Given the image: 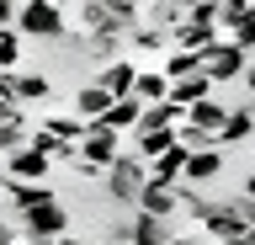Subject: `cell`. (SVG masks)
Masks as SVG:
<instances>
[{
	"mask_svg": "<svg viewBox=\"0 0 255 245\" xmlns=\"http://www.w3.org/2000/svg\"><path fill=\"white\" fill-rule=\"evenodd\" d=\"M186 11H191V5H181V0H149V5H143V27L175 37L181 27H186Z\"/></svg>",
	"mask_w": 255,
	"mask_h": 245,
	"instance_id": "obj_12",
	"label": "cell"
},
{
	"mask_svg": "<svg viewBox=\"0 0 255 245\" xmlns=\"http://www.w3.org/2000/svg\"><path fill=\"white\" fill-rule=\"evenodd\" d=\"M245 240H250V245H255V229H250V235H245Z\"/></svg>",
	"mask_w": 255,
	"mask_h": 245,
	"instance_id": "obj_42",
	"label": "cell"
},
{
	"mask_svg": "<svg viewBox=\"0 0 255 245\" xmlns=\"http://www.w3.org/2000/svg\"><path fill=\"white\" fill-rule=\"evenodd\" d=\"M133 213H154V219H175L181 213V187H170V181H143V197H138V208Z\"/></svg>",
	"mask_w": 255,
	"mask_h": 245,
	"instance_id": "obj_9",
	"label": "cell"
},
{
	"mask_svg": "<svg viewBox=\"0 0 255 245\" xmlns=\"http://www.w3.org/2000/svg\"><path fill=\"white\" fill-rule=\"evenodd\" d=\"M16 229H21V240H64V235H69V208L53 197V203H43V208L21 213Z\"/></svg>",
	"mask_w": 255,
	"mask_h": 245,
	"instance_id": "obj_4",
	"label": "cell"
},
{
	"mask_svg": "<svg viewBox=\"0 0 255 245\" xmlns=\"http://www.w3.org/2000/svg\"><path fill=\"white\" fill-rule=\"evenodd\" d=\"M255 133V107L245 101V107H229V123H223V133H218V144H245Z\"/></svg>",
	"mask_w": 255,
	"mask_h": 245,
	"instance_id": "obj_18",
	"label": "cell"
},
{
	"mask_svg": "<svg viewBox=\"0 0 255 245\" xmlns=\"http://www.w3.org/2000/svg\"><path fill=\"white\" fill-rule=\"evenodd\" d=\"M133 149H138L143 165H154L159 155H170V149H175V128H165V133H133Z\"/></svg>",
	"mask_w": 255,
	"mask_h": 245,
	"instance_id": "obj_21",
	"label": "cell"
},
{
	"mask_svg": "<svg viewBox=\"0 0 255 245\" xmlns=\"http://www.w3.org/2000/svg\"><path fill=\"white\" fill-rule=\"evenodd\" d=\"M138 117H143V101L138 96H123V101H112V112L101 117V123H107L112 133H133V128H138Z\"/></svg>",
	"mask_w": 255,
	"mask_h": 245,
	"instance_id": "obj_19",
	"label": "cell"
},
{
	"mask_svg": "<svg viewBox=\"0 0 255 245\" xmlns=\"http://www.w3.org/2000/svg\"><path fill=\"white\" fill-rule=\"evenodd\" d=\"M186 123H191V128H202L207 139H213V144H218V133H223V123H229V107H223L218 96H207L202 107H191V112H186Z\"/></svg>",
	"mask_w": 255,
	"mask_h": 245,
	"instance_id": "obj_13",
	"label": "cell"
},
{
	"mask_svg": "<svg viewBox=\"0 0 255 245\" xmlns=\"http://www.w3.org/2000/svg\"><path fill=\"white\" fill-rule=\"evenodd\" d=\"M133 80H138V64H133V59H117V64H101V69H96V85H101L112 101L133 96Z\"/></svg>",
	"mask_w": 255,
	"mask_h": 245,
	"instance_id": "obj_11",
	"label": "cell"
},
{
	"mask_svg": "<svg viewBox=\"0 0 255 245\" xmlns=\"http://www.w3.org/2000/svg\"><path fill=\"white\" fill-rule=\"evenodd\" d=\"M16 240H21V229H16V224H5V219H0V245H16Z\"/></svg>",
	"mask_w": 255,
	"mask_h": 245,
	"instance_id": "obj_33",
	"label": "cell"
},
{
	"mask_svg": "<svg viewBox=\"0 0 255 245\" xmlns=\"http://www.w3.org/2000/svg\"><path fill=\"white\" fill-rule=\"evenodd\" d=\"M0 197H5V203H11L16 208V219H21V213H32V208H43V203H53V187H48V181H5L0 176Z\"/></svg>",
	"mask_w": 255,
	"mask_h": 245,
	"instance_id": "obj_7",
	"label": "cell"
},
{
	"mask_svg": "<svg viewBox=\"0 0 255 245\" xmlns=\"http://www.w3.org/2000/svg\"><path fill=\"white\" fill-rule=\"evenodd\" d=\"M133 96H138L143 107H159V101H170V80L159 75V64H154V69H143V64H138V80H133Z\"/></svg>",
	"mask_w": 255,
	"mask_h": 245,
	"instance_id": "obj_16",
	"label": "cell"
},
{
	"mask_svg": "<svg viewBox=\"0 0 255 245\" xmlns=\"http://www.w3.org/2000/svg\"><path fill=\"white\" fill-rule=\"evenodd\" d=\"M170 245H202V235H175Z\"/></svg>",
	"mask_w": 255,
	"mask_h": 245,
	"instance_id": "obj_36",
	"label": "cell"
},
{
	"mask_svg": "<svg viewBox=\"0 0 255 245\" xmlns=\"http://www.w3.org/2000/svg\"><path fill=\"white\" fill-rule=\"evenodd\" d=\"M85 53H91V59H101V64L128 59V53H123V37H112V32H91V37H85Z\"/></svg>",
	"mask_w": 255,
	"mask_h": 245,
	"instance_id": "obj_23",
	"label": "cell"
},
{
	"mask_svg": "<svg viewBox=\"0 0 255 245\" xmlns=\"http://www.w3.org/2000/svg\"><path fill=\"white\" fill-rule=\"evenodd\" d=\"M101 181H107V197H112V203H123V208H138L143 181H149V165H143L138 155H128V149H123V160L112 165Z\"/></svg>",
	"mask_w": 255,
	"mask_h": 245,
	"instance_id": "obj_2",
	"label": "cell"
},
{
	"mask_svg": "<svg viewBox=\"0 0 255 245\" xmlns=\"http://www.w3.org/2000/svg\"><path fill=\"white\" fill-rule=\"evenodd\" d=\"M245 69H250V59H245V53H239L234 43H229V37H218V43H213V48L202 53V75H207L213 85L245 80Z\"/></svg>",
	"mask_w": 255,
	"mask_h": 245,
	"instance_id": "obj_6",
	"label": "cell"
},
{
	"mask_svg": "<svg viewBox=\"0 0 255 245\" xmlns=\"http://www.w3.org/2000/svg\"><path fill=\"white\" fill-rule=\"evenodd\" d=\"M207 96H213V80H207V75H186V80L170 85V101H175V107H186V112H191V107H202Z\"/></svg>",
	"mask_w": 255,
	"mask_h": 245,
	"instance_id": "obj_17",
	"label": "cell"
},
{
	"mask_svg": "<svg viewBox=\"0 0 255 245\" xmlns=\"http://www.w3.org/2000/svg\"><path fill=\"white\" fill-rule=\"evenodd\" d=\"M245 11H250V0H218V27L234 32L239 21H245Z\"/></svg>",
	"mask_w": 255,
	"mask_h": 245,
	"instance_id": "obj_30",
	"label": "cell"
},
{
	"mask_svg": "<svg viewBox=\"0 0 255 245\" xmlns=\"http://www.w3.org/2000/svg\"><path fill=\"white\" fill-rule=\"evenodd\" d=\"M229 245H250V240H245V235H239V240H229Z\"/></svg>",
	"mask_w": 255,
	"mask_h": 245,
	"instance_id": "obj_41",
	"label": "cell"
},
{
	"mask_svg": "<svg viewBox=\"0 0 255 245\" xmlns=\"http://www.w3.org/2000/svg\"><path fill=\"white\" fill-rule=\"evenodd\" d=\"M223 176V155L218 149H202V155H191L186 160V176H181V187H207V181Z\"/></svg>",
	"mask_w": 255,
	"mask_h": 245,
	"instance_id": "obj_15",
	"label": "cell"
},
{
	"mask_svg": "<svg viewBox=\"0 0 255 245\" xmlns=\"http://www.w3.org/2000/svg\"><path fill=\"white\" fill-rule=\"evenodd\" d=\"M112 245H133V240H123V235H117V240H112Z\"/></svg>",
	"mask_w": 255,
	"mask_h": 245,
	"instance_id": "obj_40",
	"label": "cell"
},
{
	"mask_svg": "<svg viewBox=\"0 0 255 245\" xmlns=\"http://www.w3.org/2000/svg\"><path fill=\"white\" fill-rule=\"evenodd\" d=\"M186 21H191V27H213V32H218V0H213V5H191Z\"/></svg>",
	"mask_w": 255,
	"mask_h": 245,
	"instance_id": "obj_31",
	"label": "cell"
},
{
	"mask_svg": "<svg viewBox=\"0 0 255 245\" xmlns=\"http://www.w3.org/2000/svg\"><path fill=\"white\" fill-rule=\"evenodd\" d=\"M123 240H133V245H170V240H175V229H170V219L133 213V219H128V229H123Z\"/></svg>",
	"mask_w": 255,
	"mask_h": 245,
	"instance_id": "obj_10",
	"label": "cell"
},
{
	"mask_svg": "<svg viewBox=\"0 0 255 245\" xmlns=\"http://www.w3.org/2000/svg\"><path fill=\"white\" fill-rule=\"evenodd\" d=\"M43 133H53V139H59V144H80V139H85V123H80V117H43Z\"/></svg>",
	"mask_w": 255,
	"mask_h": 245,
	"instance_id": "obj_24",
	"label": "cell"
},
{
	"mask_svg": "<svg viewBox=\"0 0 255 245\" xmlns=\"http://www.w3.org/2000/svg\"><path fill=\"white\" fill-rule=\"evenodd\" d=\"M27 139H32V128L21 123V117L0 123V160H5V155H16V149H27Z\"/></svg>",
	"mask_w": 255,
	"mask_h": 245,
	"instance_id": "obj_25",
	"label": "cell"
},
{
	"mask_svg": "<svg viewBox=\"0 0 255 245\" xmlns=\"http://www.w3.org/2000/svg\"><path fill=\"white\" fill-rule=\"evenodd\" d=\"M48 171H53V160H48V155H37L32 144L0 160V176H5V181H48Z\"/></svg>",
	"mask_w": 255,
	"mask_h": 245,
	"instance_id": "obj_8",
	"label": "cell"
},
{
	"mask_svg": "<svg viewBox=\"0 0 255 245\" xmlns=\"http://www.w3.org/2000/svg\"><path fill=\"white\" fill-rule=\"evenodd\" d=\"M107 112H112V96L96 80H85V85H80V96H75V117H80V123H101Z\"/></svg>",
	"mask_w": 255,
	"mask_h": 245,
	"instance_id": "obj_14",
	"label": "cell"
},
{
	"mask_svg": "<svg viewBox=\"0 0 255 245\" xmlns=\"http://www.w3.org/2000/svg\"><path fill=\"white\" fill-rule=\"evenodd\" d=\"M21 245H59V240H21Z\"/></svg>",
	"mask_w": 255,
	"mask_h": 245,
	"instance_id": "obj_39",
	"label": "cell"
},
{
	"mask_svg": "<svg viewBox=\"0 0 255 245\" xmlns=\"http://www.w3.org/2000/svg\"><path fill=\"white\" fill-rule=\"evenodd\" d=\"M16 64H21V32H0V75H16Z\"/></svg>",
	"mask_w": 255,
	"mask_h": 245,
	"instance_id": "obj_26",
	"label": "cell"
},
{
	"mask_svg": "<svg viewBox=\"0 0 255 245\" xmlns=\"http://www.w3.org/2000/svg\"><path fill=\"white\" fill-rule=\"evenodd\" d=\"M0 203H5V197H0Z\"/></svg>",
	"mask_w": 255,
	"mask_h": 245,
	"instance_id": "obj_43",
	"label": "cell"
},
{
	"mask_svg": "<svg viewBox=\"0 0 255 245\" xmlns=\"http://www.w3.org/2000/svg\"><path fill=\"white\" fill-rule=\"evenodd\" d=\"M11 27H16V5H11V0H0V32H11Z\"/></svg>",
	"mask_w": 255,
	"mask_h": 245,
	"instance_id": "obj_32",
	"label": "cell"
},
{
	"mask_svg": "<svg viewBox=\"0 0 255 245\" xmlns=\"http://www.w3.org/2000/svg\"><path fill=\"white\" fill-rule=\"evenodd\" d=\"M16 32L21 37H43V43H64V37H69L64 5L59 0H27V5H16Z\"/></svg>",
	"mask_w": 255,
	"mask_h": 245,
	"instance_id": "obj_1",
	"label": "cell"
},
{
	"mask_svg": "<svg viewBox=\"0 0 255 245\" xmlns=\"http://www.w3.org/2000/svg\"><path fill=\"white\" fill-rule=\"evenodd\" d=\"M175 144L186 149V155H202V149H218V144H213V139H207L202 128H191V123H181V128H175Z\"/></svg>",
	"mask_w": 255,
	"mask_h": 245,
	"instance_id": "obj_28",
	"label": "cell"
},
{
	"mask_svg": "<svg viewBox=\"0 0 255 245\" xmlns=\"http://www.w3.org/2000/svg\"><path fill=\"white\" fill-rule=\"evenodd\" d=\"M80 160H91L96 171H112L123 160V133H112L107 123H85V139H80Z\"/></svg>",
	"mask_w": 255,
	"mask_h": 245,
	"instance_id": "obj_5",
	"label": "cell"
},
{
	"mask_svg": "<svg viewBox=\"0 0 255 245\" xmlns=\"http://www.w3.org/2000/svg\"><path fill=\"white\" fill-rule=\"evenodd\" d=\"M213 43H218V32H213V27H191V21H186V27H181V32L170 37V48H181V53H197V59H202V53L213 48Z\"/></svg>",
	"mask_w": 255,
	"mask_h": 245,
	"instance_id": "obj_20",
	"label": "cell"
},
{
	"mask_svg": "<svg viewBox=\"0 0 255 245\" xmlns=\"http://www.w3.org/2000/svg\"><path fill=\"white\" fill-rule=\"evenodd\" d=\"M128 43H133L138 53H170V32H154V27H138Z\"/></svg>",
	"mask_w": 255,
	"mask_h": 245,
	"instance_id": "obj_27",
	"label": "cell"
},
{
	"mask_svg": "<svg viewBox=\"0 0 255 245\" xmlns=\"http://www.w3.org/2000/svg\"><path fill=\"white\" fill-rule=\"evenodd\" d=\"M239 197H250V203H255V171L245 176V192H239Z\"/></svg>",
	"mask_w": 255,
	"mask_h": 245,
	"instance_id": "obj_37",
	"label": "cell"
},
{
	"mask_svg": "<svg viewBox=\"0 0 255 245\" xmlns=\"http://www.w3.org/2000/svg\"><path fill=\"white\" fill-rule=\"evenodd\" d=\"M197 224H202V235H213L218 245L239 240V235H250L245 213H239V197H213V203H207V213L197 219Z\"/></svg>",
	"mask_w": 255,
	"mask_h": 245,
	"instance_id": "obj_3",
	"label": "cell"
},
{
	"mask_svg": "<svg viewBox=\"0 0 255 245\" xmlns=\"http://www.w3.org/2000/svg\"><path fill=\"white\" fill-rule=\"evenodd\" d=\"M59 245H96V240H80V235H64Z\"/></svg>",
	"mask_w": 255,
	"mask_h": 245,
	"instance_id": "obj_38",
	"label": "cell"
},
{
	"mask_svg": "<svg viewBox=\"0 0 255 245\" xmlns=\"http://www.w3.org/2000/svg\"><path fill=\"white\" fill-rule=\"evenodd\" d=\"M48 96H53V80H48V75L16 69V107H21V101H48Z\"/></svg>",
	"mask_w": 255,
	"mask_h": 245,
	"instance_id": "obj_22",
	"label": "cell"
},
{
	"mask_svg": "<svg viewBox=\"0 0 255 245\" xmlns=\"http://www.w3.org/2000/svg\"><path fill=\"white\" fill-rule=\"evenodd\" d=\"M245 91H250V107H255V64L245 69Z\"/></svg>",
	"mask_w": 255,
	"mask_h": 245,
	"instance_id": "obj_35",
	"label": "cell"
},
{
	"mask_svg": "<svg viewBox=\"0 0 255 245\" xmlns=\"http://www.w3.org/2000/svg\"><path fill=\"white\" fill-rule=\"evenodd\" d=\"M229 43H234V48L245 53V59H250V53H255V5H250V11H245V21H239L234 32H229Z\"/></svg>",
	"mask_w": 255,
	"mask_h": 245,
	"instance_id": "obj_29",
	"label": "cell"
},
{
	"mask_svg": "<svg viewBox=\"0 0 255 245\" xmlns=\"http://www.w3.org/2000/svg\"><path fill=\"white\" fill-rule=\"evenodd\" d=\"M11 117H21V107H11V101H0V123H11Z\"/></svg>",
	"mask_w": 255,
	"mask_h": 245,
	"instance_id": "obj_34",
	"label": "cell"
}]
</instances>
